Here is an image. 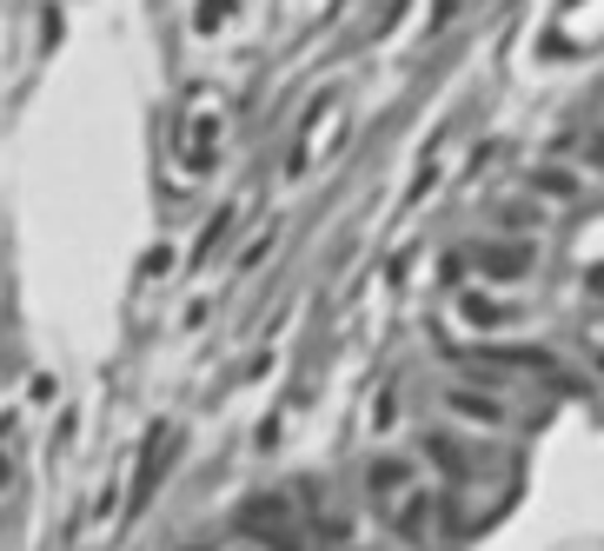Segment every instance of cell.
Masks as SVG:
<instances>
[{"instance_id":"cell-1","label":"cell","mask_w":604,"mask_h":551,"mask_svg":"<svg viewBox=\"0 0 604 551\" xmlns=\"http://www.w3.org/2000/svg\"><path fill=\"white\" fill-rule=\"evenodd\" d=\"M439 412H446L459 432H485V439L512 432V399H505L499 386H479V379H452V386L439 392Z\"/></svg>"},{"instance_id":"cell-2","label":"cell","mask_w":604,"mask_h":551,"mask_svg":"<svg viewBox=\"0 0 604 551\" xmlns=\"http://www.w3.org/2000/svg\"><path fill=\"white\" fill-rule=\"evenodd\" d=\"M239 539L259 551H313V532L293 519V506L279 492H259V499L239 506Z\"/></svg>"},{"instance_id":"cell-3","label":"cell","mask_w":604,"mask_h":551,"mask_svg":"<svg viewBox=\"0 0 604 551\" xmlns=\"http://www.w3.org/2000/svg\"><path fill=\"white\" fill-rule=\"evenodd\" d=\"M472 273L492 279V286H525L539 273V239H479L472 246Z\"/></svg>"},{"instance_id":"cell-4","label":"cell","mask_w":604,"mask_h":551,"mask_svg":"<svg viewBox=\"0 0 604 551\" xmlns=\"http://www.w3.org/2000/svg\"><path fill=\"white\" fill-rule=\"evenodd\" d=\"M419 486V459L412 452H372L366 459V499L372 506H399Z\"/></svg>"},{"instance_id":"cell-5","label":"cell","mask_w":604,"mask_h":551,"mask_svg":"<svg viewBox=\"0 0 604 551\" xmlns=\"http://www.w3.org/2000/svg\"><path fill=\"white\" fill-rule=\"evenodd\" d=\"M459 319H465L472 333H505V326L519 319V299H499L492 286H479V293H459Z\"/></svg>"},{"instance_id":"cell-6","label":"cell","mask_w":604,"mask_h":551,"mask_svg":"<svg viewBox=\"0 0 604 551\" xmlns=\"http://www.w3.org/2000/svg\"><path fill=\"white\" fill-rule=\"evenodd\" d=\"M426 459L439 472H452V479H472L479 472V439H465V432H426Z\"/></svg>"},{"instance_id":"cell-7","label":"cell","mask_w":604,"mask_h":551,"mask_svg":"<svg viewBox=\"0 0 604 551\" xmlns=\"http://www.w3.org/2000/svg\"><path fill=\"white\" fill-rule=\"evenodd\" d=\"M525 186H532L539 200H552V206H572V200L585 193V173H579V166L545 160V166H532V173H525Z\"/></svg>"},{"instance_id":"cell-8","label":"cell","mask_w":604,"mask_h":551,"mask_svg":"<svg viewBox=\"0 0 604 551\" xmlns=\"http://www.w3.org/2000/svg\"><path fill=\"white\" fill-rule=\"evenodd\" d=\"M432 506H439V492H426V486H412V492L399 499V512H392V526H399V539H426V532H432Z\"/></svg>"},{"instance_id":"cell-9","label":"cell","mask_w":604,"mask_h":551,"mask_svg":"<svg viewBox=\"0 0 604 551\" xmlns=\"http://www.w3.org/2000/svg\"><path fill=\"white\" fill-rule=\"evenodd\" d=\"M273 246H279V226H266V233H259V239H253V246L239 253V273H253V266H266V253H273Z\"/></svg>"},{"instance_id":"cell-10","label":"cell","mask_w":604,"mask_h":551,"mask_svg":"<svg viewBox=\"0 0 604 551\" xmlns=\"http://www.w3.org/2000/svg\"><path fill=\"white\" fill-rule=\"evenodd\" d=\"M219 20H226V0H206L199 7V33H219Z\"/></svg>"},{"instance_id":"cell-11","label":"cell","mask_w":604,"mask_h":551,"mask_svg":"<svg viewBox=\"0 0 604 551\" xmlns=\"http://www.w3.org/2000/svg\"><path fill=\"white\" fill-rule=\"evenodd\" d=\"M459 7H465V0H439V7H432V20H426V33H439V27H446V20H452Z\"/></svg>"},{"instance_id":"cell-12","label":"cell","mask_w":604,"mask_h":551,"mask_svg":"<svg viewBox=\"0 0 604 551\" xmlns=\"http://www.w3.org/2000/svg\"><path fill=\"white\" fill-rule=\"evenodd\" d=\"M7 486H13V459L0 452V492H7Z\"/></svg>"},{"instance_id":"cell-13","label":"cell","mask_w":604,"mask_h":551,"mask_svg":"<svg viewBox=\"0 0 604 551\" xmlns=\"http://www.w3.org/2000/svg\"><path fill=\"white\" fill-rule=\"evenodd\" d=\"M339 551H352V545H339Z\"/></svg>"},{"instance_id":"cell-14","label":"cell","mask_w":604,"mask_h":551,"mask_svg":"<svg viewBox=\"0 0 604 551\" xmlns=\"http://www.w3.org/2000/svg\"><path fill=\"white\" fill-rule=\"evenodd\" d=\"M246 551H259V545H246Z\"/></svg>"}]
</instances>
